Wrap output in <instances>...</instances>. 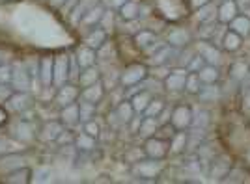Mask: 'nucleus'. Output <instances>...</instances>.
Instances as JSON below:
<instances>
[{"instance_id":"a18cd8bd","label":"nucleus","mask_w":250,"mask_h":184,"mask_svg":"<svg viewBox=\"0 0 250 184\" xmlns=\"http://www.w3.org/2000/svg\"><path fill=\"white\" fill-rule=\"evenodd\" d=\"M243 106H245V108H249V110H250V88H249V90H245V92H243Z\"/></svg>"},{"instance_id":"aec40b11","label":"nucleus","mask_w":250,"mask_h":184,"mask_svg":"<svg viewBox=\"0 0 250 184\" xmlns=\"http://www.w3.org/2000/svg\"><path fill=\"white\" fill-rule=\"evenodd\" d=\"M104 6L103 4H97L94 8H90V10L83 13V17H81V24L83 26H90V28H95V24H101V19H103L104 15Z\"/></svg>"},{"instance_id":"4468645a","label":"nucleus","mask_w":250,"mask_h":184,"mask_svg":"<svg viewBox=\"0 0 250 184\" xmlns=\"http://www.w3.org/2000/svg\"><path fill=\"white\" fill-rule=\"evenodd\" d=\"M167 43L176 47V49H183V47H188L192 43V34L187 28H172L170 34H168Z\"/></svg>"},{"instance_id":"6ab92c4d","label":"nucleus","mask_w":250,"mask_h":184,"mask_svg":"<svg viewBox=\"0 0 250 184\" xmlns=\"http://www.w3.org/2000/svg\"><path fill=\"white\" fill-rule=\"evenodd\" d=\"M77 63H79V67H81V71L86 69V67H92L95 65V60H97V51L92 49V47H88V45H83V47H79L77 49Z\"/></svg>"},{"instance_id":"bb28decb","label":"nucleus","mask_w":250,"mask_h":184,"mask_svg":"<svg viewBox=\"0 0 250 184\" xmlns=\"http://www.w3.org/2000/svg\"><path fill=\"white\" fill-rule=\"evenodd\" d=\"M10 102H11V106H13L15 112L24 113L26 110H30L32 108V99L26 92H15L13 95H11Z\"/></svg>"},{"instance_id":"c9c22d12","label":"nucleus","mask_w":250,"mask_h":184,"mask_svg":"<svg viewBox=\"0 0 250 184\" xmlns=\"http://www.w3.org/2000/svg\"><path fill=\"white\" fill-rule=\"evenodd\" d=\"M211 123V112L206 110V108H200L198 112L192 113V127L196 130H206Z\"/></svg>"},{"instance_id":"b1692460","label":"nucleus","mask_w":250,"mask_h":184,"mask_svg":"<svg viewBox=\"0 0 250 184\" xmlns=\"http://www.w3.org/2000/svg\"><path fill=\"white\" fill-rule=\"evenodd\" d=\"M198 97L202 102H217L222 97V90L219 84H202Z\"/></svg>"},{"instance_id":"a878e982","label":"nucleus","mask_w":250,"mask_h":184,"mask_svg":"<svg viewBox=\"0 0 250 184\" xmlns=\"http://www.w3.org/2000/svg\"><path fill=\"white\" fill-rule=\"evenodd\" d=\"M249 74H250L249 61H245V60L231 61V65H229V78H231V80L241 82V80H245Z\"/></svg>"},{"instance_id":"39448f33","label":"nucleus","mask_w":250,"mask_h":184,"mask_svg":"<svg viewBox=\"0 0 250 184\" xmlns=\"http://www.w3.org/2000/svg\"><path fill=\"white\" fill-rule=\"evenodd\" d=\"M194 49H196V52L206 60V63L219 65L220 60H222V49H220L219 43H213V41H208V39H200L194 43Z\"/></svg>"},{"instance_id":"1a4fd4ad","label":"nucleus","mask_w":250,"mask_h":184,"mask_svg":"<svg viewBox=\"0 0 250 184\" xmlns=\"http://www.w3.org/2000/svg\"><path fill=\"white\" fill-rule=\"evenodd\" d=\"M79 97H81V90H79L75 84H67V82H65L62 86H58L54 101L58 102L60 106H67V104H71V102L79 101Z\"/></svg>"},{"instance_id":"4c0bfd02","label":"nucleus","mask_w":250,"mask_h":184,"mask_svg":"<svg viewBox=\"0 0 250 184\" xmlns=\"http://www.w3.org/2000/svg\"><path fill=\"white\" fill-rule=\"evenodd\" d=\"M200 88H202V80H200L198 73H188L187 80H185V93H188V95H198Z\"/></svg>"},{"instance_id":"c85d7f7f","label":"nucleus","mask_w":250,"mask_h":184,"mask_svg":"<svg viewBox=\"0 0 250 184\" xmlns=\"http://www.w3.org/2000/svg\"><path fill=\"white\" fill-rule=\"evenodd\" d=\"M198 76H200V80H202V84H219V80H220L219 65L206 63V65L198 71Z\"/></svg>"},{"instance_id":"393cba45","label":"nucleus","mask_w":250,"mask_h":184,"mask_svg":"<svg viewBox=\"0 0 250 184\" xmlns=\"http://www.w3.org/2000/svg\"><path fill=\"white\" fill-rule=\"evenodd\" d=\"M151 99H153V93L144 88V90L136 92L129 101H131V104H133V108H135L136 113H144V110L147 108V104H149Z\"/></svg>"},{"instance_id":"20e7f679","label":"nucleus","mask_w":250,"mask_h":184,"mask_svg":"<svg viewBox=\"0 0 250 184\" xmlns=\"http://www.w3.org/2000/svg\"><path fill=\"white\" fill-rule=\"evenodd\" d=\"M163 169H165L163 160H155V158L135 162V171L142 181H155L157 177L163 173Z\"/></svg>"},{"instance_id":"58836bf2","label":"nucleus","mask_w":250,"mask_h":184,"mask_svg":"<svg viewBox=\"0 0 250 184\" xmlns=\"http://www.w3.org/2000/svg\"><path fill=\"white\" fill-rule=\"evenodd\" d=\"M30 175L32 171L28 167H22V169H15L10 175H6V183H30Z\"/></svg>"},{"instance_id":"f257e3e1","label":"nucleus","mask_w":250,"mask_h":184,"mask_svg":"<svg viewBox=\"0 0 250 184\" xmlns=\"http://www.w3.org/2000/svg\"><path fill=\"white\" fill-rule=\"evenodd\" d=\"M149 78V69H147L146 63H140V61H135V63H129L125 65V69L120 73V86L124 88L125 92H129L131 88H136L140 84Z\"/></svg>"},{"instance_id":"37998d69","label":"nucleus","mask_w":250,"mask_h":184,"mask_svg":"<svg viewBox=\"0 0 250 184\" xmlns=\"http://www.w3.org/2000/svg\"><path fill=\"white\" fill-rule=\"evenodd\" d=\"M213 0H187V6L190 11H198L200 8H204V6H208L211 4Z\"/></svg>"},{"instance_id":"0eeeda50","label":"nucleus","mask_w":250,"mask_h":184,"mask_svg":"<svg viewBox=\"0 0 250 184\" xmlns=\"http://www.w3.org/2000/svg\"><path fill=\"white\" fill-rule=\"evenodd\" d=\"M187 74L188 71L185 67H176V69H172V71L167 74V78L163 80L165 84V88H167V92H185V80H187Z\"/></svg>"},{"instance_id":"412c9836","label":"nucleus","mask_w":250,"mask_h":184,"mask_svg":"<svg viewBox=\"0 0 250 184\" xmlns=\"http://www.w3.org/2000/svg\"><path fill=\"white\" fill-rule=\"evenodd\" d=\"M10 84L13 86V90H15V92H26L32 84V74L26 71L24 67H22L21 71H19V69H13Z\"/></svg>"},{"instance_id":"9b49d317","label":"nucleus","mask_w":250,"mask_h":184,"mask_svg":"<svg viewBox=\"0 0 250 184\" xmlns=\"http://www.w3.org/2000/svg\"><path fill=\"white\" fill-rule=\"evenodd\" d=\"M237 15H239V10H237L233 0H222L217 6V20H219L220 24H224V26H228Z\"/></svg>"},{"instance_id":"72a5a7b5","label":"nucleus","mask_w":250,"mask_h":184,"mask_svg":"<svg viewBox=\"0 0 250 184\" xmlns=\"http://www.w3.org/2000/svg\"><path fill=\"white\" fill-rule=\"evenodd\" d=\"M157 129H159V121L157 117H147V115H142V121H140V127H138V132L144 138H149V136H155Z\"/></svg>"},{"instance_id":"ddd939ff","label":"nucleus","mask_w":250,"mask_h":184,"mask_svg":"<svg viewBox=\"0 0 250 184\" xmlns=\"http://www.w3.org/2000/svg\"><path fill=\"white\" fill-rule=\"evenodd\" d=\"M220 49L224 52H237L243 47V37H241L239 34H235L233 30H229V28H226V30L222 32V37H220Z\"/></svg>"},{"instance_id":"5701e85b","label":"nucleus","mask_w":250,"mask_h":184,"mask_svg":"<svg viewBox=\"0 0 250 184\" xmlns=\"http://www.w3.org/2000/svg\"><path fill=\"white\" fill-rule=\"evenodd\" d=\"M228 28L229 30H233L235 34H239L243 39L249 37L250 36V15H247V13H239V15L228 24Z\"/></svg>"},{"instance_id":"4be33fe9","label":"nucleus","mask_w":250,"mask_h":184,"mask_svg":"<svg viewBox=\"0 0 250 184\" xmlns=\"http://www.w3.org/2000/svg\"><path fill=\"white\" fill-rule=\"evenodd\" d=\"M168 142H170V154H183L188 147V134L185 130H176Z\"/></svg>"},{"instance_id":"9d476101","label":"nucleus","mask_w":250,"mask_h":184,"mask_svg":"<svg viewBox=\"0 0 250 184\" xmlns=\"http://www.w3.org/2000/svg\"><path fill=\"white\" fill-rule=\"evenodd\" d=\"M52 73H54V58L42 56L38 60V78H40L43 88H49L52 84Z\"/></svg>"},{"instance_id":"cd10ccee","label":"nucleus","mask_w":250,"mask_h":184,"mask_svg":"<svg viewBox=\"0 0 250 184\" xmlns=\"http://www.w3.org/2000/svg\"><path fill=\"white\" fill-rule=\"evenodd\" d=\"M114 113H116V117H118L122 123H125V125H127V123L131 121V119L136 115L135 108H133V104H131V101H129V99H124L120 104H116Z\"/></svg>"},{"instance_id":"473e14b6","label":"nucleus","mask_w":250,"mask_h":184,"mask_svg":"<svg viewBox=\"0 0 250 184\" xmlns=\"http://www.w3.org/2000/svg\"><path fill=\"white\" fill-rule=\"evenodd\" d=\"M167 112V101L163 99V97H153L149 104H147V108L144 110L142 115H147V117H159V115H163V113Z\"/></svg>"},{"instance_id":"f704fd0d","label":"nucleus","mask_w":250,"mask_h":184,"mask_svg":"<svg viewBox=\"0 0 250 184\" xmlns=\"http://www.w3.org/2000/svg\"><path fill=\"white\" fill-rule=\"evenodd\" d=\"M95 106H97L95 102L79 99V115H81V123L92 121V119H94L95 112H97V108H95Z\"/></svg>"},{"instance_id":"f8f14e48","label":"nucleus","mask_w":250,"mask_h":184,"mask_svg":"<svg viewBox=\"0 0 250 184\" xmlns=\"http://www.w3.org/2000/svg\"><path fill=\"white\" fill-rule=\"evenodd\" d=\"M104 95H106V88H104L103 78H101V80H97L95 84H92V86L83 88L79 99H84V101H90V102H95V104H97V102L103 101Z\"/></svg>"},{"instance_id":"dca6fc26","label":"nucleus","mask_w":250,"mask_h":184,"mask_svg":"<svg viewBox=\"0 0 250 184\" xmlns=\"http://www.w3.org/2000/svg\"><path fill=\"white\" fill-rule=\"evenodd\" d=\"M63 130L62 121H47L43 123L38 130V138H42L43 142H56V138Z\"/></svg>"},{"instance_id":"79ce46f5","label":"nucleus","mask_w":250,"mask_h":184,"mask_svg":"<svg viewBox=\"0 0 250 184\" xmlns=\"http://www.w3.org/2000/svg\"><path fill=\"white\" fill-rule=\"evenodd\" d=\"M11 74H13V67H11V65H2V63H0V84L11 82Z\"/></svg>"},{"instance_id":"c03bdc74","label":"nucleus","mask_w":250,"mask_h":184,"mask_svg":"<svg viewBox=\"0 0 250 184\" xmlns=\"http://www.w3.org/2000/svg\"><path fill=\"white\" fill-rule=\"evenodd\" d=\"M233 2H235V6H237L239 13H247V11H250V0H233Z\"/></svg>"},{"instance_id":"2f4dec72","label":"nucleus","mask_w":250,"mask_h":184,"mask_svg":"<svg viewBox=\"0 0 250 184\" xmlns=\"http://www.w3.org/2000/svg\"><path fill=\"white\" fill-rule=\"evenodd\" d=\"M120 11V17L124 20H135L140 15V4L136 0H127L124 6L118 8Z\"/></svg>"},{"instance_id":"6e6552de","label":"nucleus","mask_w":250,"mask_h":184,"mask_svg":"<svg viewBox=\"0 0 250 184\" xmlns=\"http://www.w3.org/2000/svg\"><path fill=\"white\" fill-rule=\"evenodd\" d=\"M69 80V56L58 54L54 58V73H52V84L58 88Z\"/></svg>"},{"instance_id":"c756f323","label":"nucleus","mask_w":250,"mask_h":184,"mask_svg":"<svg viewBox=\"0 0 250 184\" xmlns=\"http://www.w3.org/2000/svg\"><path fill=\"white\" fill-rule=\"evenodd\" d=\"M97 80H101V73H99V69L94 67V65L83 69V71L79 73V78H77V82H79L81 88H88V86L95 84Z\"/></svg>"},{"instance_id":"7c9ffc66","label":"nucleus","mask_w":250,"mask_h":184,"mask_svg":"<svg viewBox=\"0 0 250 184\" xmlns=\"http://www.w3.org/2000/svg\"><path fill=\"white\" fill-rule=\"evenodd\" d=\"M95 140H97V138H94V136H90V134H86L83 130L81 134L75 136L73 145L81 151V153H90V151H94L95 149Z\"/></svg>"},{"instance_id":"423d86ee","label":"nucleus","mask_w":250,"mask_h":184,"mask_svg":"<svg viewBox=\"0 0 250 184\" xmlns=\"http://www.w3.org/2000/svg\"><path fill=\"white\" fill-rule=\"evenodd\" d=\"M231 167H233V158L229 154H217L209 162V177L213 181H222L229 173Z\"/></svg>"},{"instance_id":"ea45409f","label":"nucleus","mask_w":250,"mask_h":184,"mask_svg":"<svg viewBox=\"0 0 250 184\" xmlns=\"http://www.w3.org/2000/svg\"><path fill=\"white\" fill-rule=\"evenodd\" d=\"M83 130L86 134H90V136H94V138L101 136V127H99V123H95V119L83 123Z\"/></svg>"},{"instance_id":"a19ab883","label":"nucleus","mask_w":250,"mask_h":184,"mask_svg":"<svg viewBox=\"0 0 250 184\" xmlns=\"http://www.w3.org/2000/svg\"><path fill=\"white\" fill-rule=\"evenodd\" d=\"M204 65H206V60H204V58H202V56L198 54V52H196V56H194V58L190 60V63L187 65V71L188 73H198L200 69L204 67Z\"/></svg>"},{"instance_id":"f3484780","label":"nucleus","mask_w":250,"mask_h":184,"mask_svg":"<svg viewBox=\"0 0 250 184\" xmlns=\"http://www.w3.org/2000/svg\"><path fill=\"white\" fill-rule=\"evenodd\" d=\"M133 41H135L136 49H140V51H144V52H149L155 47L157 36L153 30H140L138 34H135ZM157 47H159V45H157Z\"/></svg>"},{"instance_id":"f03ea898","label":"nucleus","mask_w":250,"mask_h":184,"mask_svg":"<svg viewBox=\"0 0 250 184\" xmlns=\"http://www.w3.org/2000/svg\"><path fill=\"white\" fill-rule=\"evenodd\" d=\"M144 154L147 158H155V160H165L170 154V142L161 138V136H149L144 140Z\"/></svg>"},{"instance_id":"a211bd4d","label":"nucleus","mask_w":250,"mask_h":184,"mask_svg":"<svg viewBox=\"0 0 250 184\" xmlns=\"http://www.w3.org/2000/svg\"><path fill=\"white\" fill-rule=\"evenodd\" d=\"M106 41H108L106 30L101 28V26H95V28H92V30L88 32V36L84 37V45H88V47H92L95 51H99Z\"/></svg>"},{"instance_id":"49530a36","label":"nucleus","mask_w":250,"mask_h":184,"mask_svg":"<svg viewBox=\"0 0 250 184\" xmlns=\"http://www.w3.org/2000/svg\"><path fill=\"white\" fill-rule=\"evenodd\" d=\"M51 2V6H54V8H60L62 4H65V0H49Z\"/></svg>"},{"instance_id":"2eb2a0df","label":"nucleus","mask_w":250,"mask_h":184,"mask_svg":"<svg viewBox=\"0 0 250 184\" xmlns=\"http://www.w3.org/2000/svg\"><path fill=\"white\" fill-rule=\"evenodd\" d=\"M60 121L63 127L67 129H73L81 123V115H79V101L71 102L67 106H62V112H60Z\"/></svg>"},{"instance_id":"7ed1b4c3","label":"nucleus","mask_w":250,"mask_h":184,"mask_svg":"<svg viewBox=\"0 0 250 184\" xmlns=\"http://www.w3.org/2000/svg\"><path fill=\"white\" fill-rule=\"evenodd\" d=\"M192 108L188 106V104H176L174 108H172V112H170V119L168 121L172 123V127L176 129V130H187L192 127Z\"/></svg>"},{"instance_id":"e433bc0d","label":"nucleus","mask_w":250,"mask_h":184,"mask_svg":"<svg viewBox=\"0 0 250 184\" xmlns=\"http://www.w3.org/2000/svg\"><path fill=\"white\" fill-rule=\"evenodd\" d=\"M196 17H198L200 24H208V22H215L217 20V6H213V2L200 8L196 11Z\"/></svg>"}]
</instances>
